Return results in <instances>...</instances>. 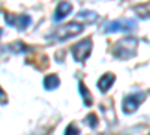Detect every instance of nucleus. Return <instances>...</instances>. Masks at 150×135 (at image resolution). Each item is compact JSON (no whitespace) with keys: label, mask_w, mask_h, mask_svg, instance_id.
<instances>
[{"label":"nucleus","mask_w":150,"mask_h":135,"mask_svg":"<svg viewBox=\"0 0 150 135\" xmlns=\"http://www.w3.org/2000/svg\"><path fill=\"white\" fill-rule=\"evenodd\" d=\"M84 30V24L80 23H68L65 26H59L57 29H54L51 33L48 35V39L51 41H66L69 38L80 35Z\"/></svg>","instance_id":"1"},{"label":"nucleus","mask_w":150,"mask_h":135,"mask_svg":"<svg viewBox=\"0 0 150 135\" xmlns=\"http://www.w3.org/2000/svg\"><path fill=\"white\" fill-rule=\"evenodd\" d=\"M135 50H137V39L135 38H123L114 45L112 54H114L116 59L126 60L135 54Z\"/></svg>","instance_id":"2"},{"label":"nucleus","mask_w":150,"mask_h":135,"mask_svg":"<svg viewBox=\"0 0 150 135\" xmlns=\"http://www.w3.org/2000/svg\"><path fill=\"white\" fill-rule=\"evenodd\" d=\"M92 48H93V44H92V39L90 38H86L80 42H77L74 47H72V57L77 63H84L89 56L92 54Z\"/></svg>","instance_id":"3"},{"label":"nucleus","mask_w":150,"mask_h":135,"mask_svg":"<svg viewBox=\"0 0 150 135\" xmlns=\"http://www.w3.org/2000/svg\"><path fill=\"white\" fill-rule=\"evenodd\" d=\"M137 26L135 20H131V18H119V20H114V21H110L105 24L104 27V32L105 33H126V32H131L134 30Z\"/></svg>","instance_id":"4"},{"label":"nucleus","mask_w":150,"mask_h":135,"mask_svg":"<svg viewBox=\"0 0 150 135\" xmlns=\"http://www.w3.org/2000/svg\"><path fill=\"white\" fill-rule=\"evenodd\" d=\"M5 21L18 30H24L32 24V17L29 14H5Z\"/></svg>","instance_id":"5"},{"label":"nucleus","mask_w":150,"mask_h":135,"mask_svg":"<svg viewBox=\"0 0 150 135\" xmlns=\"http://www.w3.org/2000/svg\"><path fill=\"white\" fill-rule=\"evenodd\" d=\"M144 101V93H132V95H128L123 98L122 101V110L125 114H131V113H135L137 108L141 105V102Z\"/></svg>","instance_id":"6"},{"label":"nucleus","mask_w":150,"mask_h":135,"mask_svg":"<svg viewBox=\"0 0 150 135\" xmlns=\"http://www.w3.org/2000/svg\"><path fill=\"white\" fill-rule=\"evenodd\" d=\"M72 3L69 2H62L57 8H56V12H54V15H53V20L54 21H62V20H65L71 12H72Z\"/></svg>","instance_id":"7"},{"label":"nucleus","mask_w":150,"mask_h":135,"mask_svg":"<svg viewBox=\"0 0 150 135\" xmlns=\"http://www.w3.org/2000/svg\"><path fill=\"white\" fill-rule=\"evenodd\" d=\"M114 81H116V77H114V74H111V72H107V74H104V75L98 80V83H96V86H98V89L101 90L102 93H105V92H108L110 89H111V86L114 84Z\"/></svg>","instance_id":"8"},{"label":"nucleus","mask_w":150,"mask_h":135,"mask_svg":"<svg viewBox=\"0 0 150 135\" xmlns=\"http://www.w3.org/2000/svg\"><path fill=\"white\" fill-rule=\"evenodd\" d=\"M59 86H60V80H59V77L56 75V74H50V75H47L44 78V87L47 90H54V89L59 87Z\"/></svg>","instance_id":"9"},{"label":"nucleus","mask_w":150,"mask_h":135,"mask_svg":"<svg viewBox=\"0 0 150 135\" xmlns=\"http://www.w3.org/2000/svg\"><path fill=\"white\" fill-rule=\"evenodd\" d=\"M78 90H80V95L83 96L84 105H86V107H90L92 102H93V99H92V95H90L89 89L86 87V84H84L83 81H78Z\"/></svg>","instance_id":"10"},{"label":"nucleus","mask_w":150,"mask_h":135,"mask_svg":"<svg viewBox=\"0 0 150 135\" xmlns=\"http://www.w3.org/2000/svg\"><path fill=\"white\" fill-rule=\"evenodd\" d=\"M134 11L141 18H150V2L149 3H144V5H140V6H135Z\"/></svg>","instance_id":"11"},{"label":"nucleus","mask_w":150,"mask_h":135,"mask_svg":"<svg viewBox=\"0 0 150 135\" xmlns=\"http://www.w3.org/2000/svg\"><path fill=\"white\" fill-rule=\"evenodd\" d=\"M80 134H81V132H80L78 126L75 125V123L68 125V126H66V129H65V132H63V135H80Z\"/></svg>","instance_id":"12"},{"label":"nucleus","mask_w":150,"mask_h":135,"mask_svg":"<svg viewBox=\"0 0 150 135\" xmlns=\"http://www.w3.org/2000/svg\"><path fill=\"white\" fill-rule=\"evenodd\" d=\"M84 122H86V123L89 125L92 129H95V128L98 126V117H96L95 114H89V116L84 119Z\"/></svg>","instance_id":"13"},{"label":"nucleus","mask_w":150,"mask_h":135,"mask_svg":"<svg viewBox=\"0 0 150 135\" xmlns=\"http://www.w3.org/2000/svg\"><path fill=\"white\" fill-rule=\"evenodd\" d=\"M80 17H81V18H90V20H96V18H98L96 14H93V12H89V11H83L81 14H80Z\"/></svg>","instance_id":"14"},{"label":"nucleus","mask_w":150,"mask_h":135,"mask_svg":"<svg viewBox=\"0 0 150 135\" xmlns=\"http://www.w3.org/2000/svg\"><path fill=\"white\" fill-rule=\"evenodd\" d=\"M3 98H5V93H3L2 89H0V99H3Z\"/></svg>","instance_id":"15"},{"label":"nucleus","mask_w":150,"mask_h":135,"mask_svg":"<svg viewBox=\"0 0 150 135\" xmlns=\"http://www.w3.org/2000/svg\"><path fill=\"white\" fill-rule=\"evenodd\" d=\"M2 33H3V30H2V29H0V36H2Z\"/></svg>","instance_id":"16"}]
</instances>
